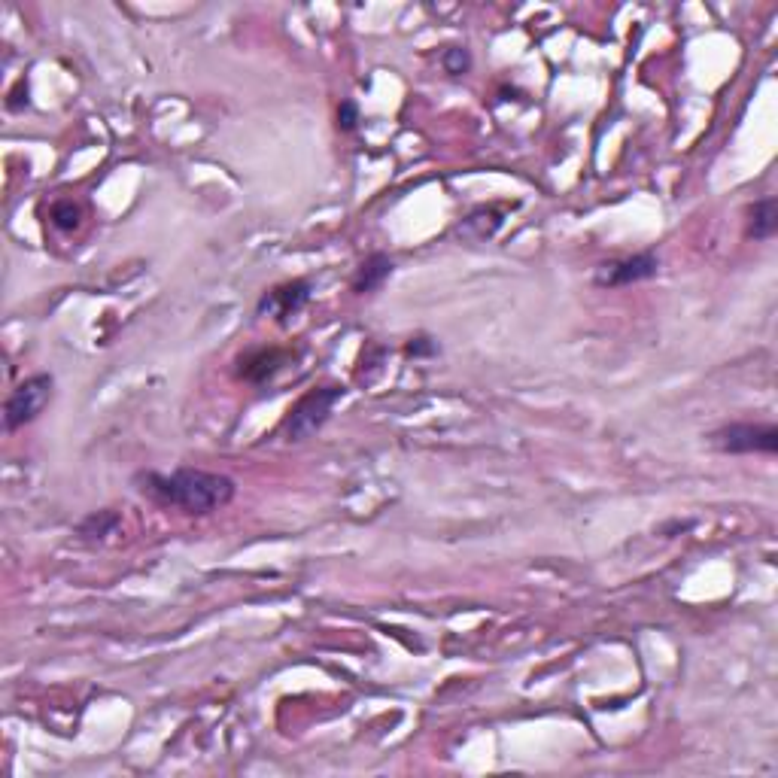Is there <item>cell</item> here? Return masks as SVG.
Here are the masks:
<instances>
[{
	"instance_id": "6da1fadb",
	"label": "cell",
	"mask_w": 778,
	"mask_h": 778,
	"mask_svg": "<svg viewBox=\"0 0 778 778\" xmlns=\"http://www.w3.org/2000/svg\"><path fill=\"white\" fill-rule=\"evenodd\" d=\"M134 487L140 496H146L149 502L162 505V508H177L183 514H213L219 508H225L238 493V484L228 475L219 472H204V469H174L171 475L165 472H137L134 475Z\"/></svg>"
},
{
	"instance_id": "7a4b0ae2",
	"label": "cell",
	"mask_w": 778,
	"mask_h": 778,
	"mask_svg": "<svg viewBox=\"0 0 778 778\" xmlns=\"http://www.w3.org/2000/svg\"><path fill=\"white\" fill-rule=\"evenodd\" d=\"M344 396H347V389L338 386V383L317 386V389H310V393H304V396L289 408V414H286V420H283V435H286V441H307L310 435H317V432L329 423L335 405L344 402Z\"/></svg>"
},
{
	"instance_id": "3957f363",
	"label": "cell",
	"mask_w": 778,
	"mask_h": 778,
	"mask_svg": "<svg viewBox=\"0 0 778 778\" xmlns=\"http://www.w3.org/2000/svg\"><path fill=\"white\" fill-rule=\"evenodd\" d=\"M52 393H55V377L49 371H37L22 383H16L4 402V429L13 435L22 426L34 423L52 402Z\"/></svg>"
},
{
	"instance_id": "277c9868",
	"label": "cell",
	"mask_w": 778,
	"mask_h": 778,
	"mask_svg": "<svg viewBox=\"0 0 778 778\" xmlns=\"http://www.w3.org/2000/svg\"><path fill=\"white\" fill-rule=\"evenodd\" d=\"M718 453L745 456V453H766L778 450V429L772 423H727L709 435Z\"/></svg>"
},
{
	"instance_id": "5b68a950",
	"label": "cell",
	"mask_w": 778,
	"mask_h": 778,
	"mask_svg": "<svg viewBox=\"0 0 778 778\" xmlns=\"http://www.w3.org/2000/svg\"><path fill=\"white\" fill-rule=\"evenodd\" d=\"M657 274H660V256L654 250H642L636 256H624V259L599 265L593 283L599 289H624V286H633V283L654 280Z\"/></svg>"
},
{
	"instance_id": "8992f818",
	"label": "cell",
	"mask_w": 778,
	"mask_h": 778,
	"mask_svg": "<svg viewBox=\"0 0 778 778\" xmlns=\"http://www.w3.org/2000/svg\"><path fill=\"white\" fill-rule=\"evenodd\" d=\"M310 292H314V286H310V280L298 277V280H289V283H280L274 289H268L259 304H256V314L259 317H274L280 326H286L298 310L310 301Z\"/></svg>"
},
{
	"instance_id": "52a82bcc",
	"label": "cell",
	"mask_w": 778,
	"mask_h": 778,
	"mask_svg": "<svg viewBox=\"0 0 778 778\" xmlns=\"http://www.w3.org/2000/svg\"><path fill=\"white\" fill-rule=\"evenodd\" d=\"M292 359L289 350L280 347H256L238 356V377L247 383H268L280 368H286Z\"/></svg>"
},
{
	"instance_id": "ba28073f",
	"label": "cell",
	"mask_w": 778,
	"mask_h": 778,
	"mask_svg": "<svg viewBox=\"0 0 778 778\" xmlns=\"http://www.w3.org/2000/svg\"><path fill=\"white\" fill-rule=\"evenodd\" d=\"M393 271H396V262L389 259L386 253H371L359 268H356V274H353V280H350V286H353V292L356 295H368V292H377L389 277H393Z\"/></svg>"
},
{
	"instance_id": "9c48e42d",
	"label": "cell",
	"mask_w": 778,
	"mask_h": 778,
	"mask_svg": "<svg viewBox=\"0 0 778 778\" xmlns=\"http://www.w3.org/2000/svg\"><path fill=\"white\" fill-rule=\"evenodd\" d=\"M778 231V201L772 195L757 198L748 207V219H745V238L751 241H772Z\"/></svg>"
},
{
	"instance_id": "30bf717a",
	"label": "cell",
	"mask_w": 778,
	"mask_h": 778,
	"mask_svg": "<svg viewBox=\"0 0 778 778\" xmlns=\"http://www.w3.org/2000/svg\"><path fill=\"white\" fill-rule=\"evenodd\" d=\"M119 526H122V514H119V511H113V508L92 511V514H86L80 523H76V538L95 544V541L110 538Z\"/></svg>"
},
{
	"instance_id": "8fae6325",
	"label": "cell",
	"mask_w": 778,
	"mask_h": 778,
	"mask_svg": "<svg viewBox=\"0 0 778 778\" xmlns=\"http://www.w3.org/2000/svg\"><path fill=\"white\" fill-rule=\"evenodd\" d=\"M49 219H52V225L58 231H73L76 225H80V219H83V207L76 201H70V198H61V201H55L49 207Z\"/></svg>"
},
{
	"instance_id": "7c38bea8",
	"label": "cell",
	"mask_w": 778,
	"mask_h": 778,
	"mask_svg": "<svg viewBox=\"0 0 778 778\" xmlns=\"http://www.w3.org/2000/svg\"><path fill=\"white\" fill-rule=\"evenodd\" d=\"M441 67H444V73H450V76H465L472 70V52L465 49V46H447L444 52H441Z\"/></svg>"
},
{
	"instance_id": "4fadbf2b",
	"label": "cell",
	"mask_w": 778,
	"mask_h": 778,
	"mask_svg": "<svg viewBox=\"0 0 778 778\" xmlns=\"http://www.w3.org/2000/svg\"><path fill=\"white\" fill-rule=\"evenodd\" d=\"M441 353V344L432 338V335H414L408 344H405V356L408 359H432Z\"/></svg>"
},
{
	"instance_id": "5bb4252c",
	"label": "cell",
	"mask_w": 778,
	"mask_h": 778,
	"mask_svg": "<svg viewBox=\"0 0 778 778\" xmlns=\"http://www.w3.org/2000/svg\"><path fill=\"white\" fill-rule=\"evenodd\" d=\"M359 128V104L356 101H341V107H338V131H344V134H353Z\"/></svg>"
},
{
	"instance_id": "9a60e30c",
	"label": "cell",
	"mask_w": 778,
	"mask_h": 778,
	"mask_svg": "<svg viewBox=\"0 0 778 778\" xmlns=\"http://www.w3.org/2000/svg\"><path fill=\"white\" fill-rule=\"evenodd\" d=\"M383 359H386V347H380V344H368L365 353H362V368H359V374H362L365 368L380 371V368H383Z\"/></svg>"
},
{
	"instance_id": "2e32d148",
	"label": "cell",
	"mask_w": 778,
	"mask_h": 778,
	"mask_svg": "<svg viewBox=\"0 0 778 778\" xmlns=\"http://www.w3.org/2000/svg\"><path fill=\"white\" fill-rule=\"evenodd\" d=\"M693 526V520H669V523H663L657 532L663 535V538H675V535H681V532H687Z\"/></svg>"
},
{
	"instance_id": "e0dca14e",
	"label": "cell",
	"mask_w": 778,
	"mask_h": 778,
	"mask_svg": "<svg viewBox=\"0 0 778 778\" xmlns=\"http://www.w3.org/2000/svg\"><path fill=\"white\" fill-rule=\"evenodd\" d=\"M22 89H25V83H19L13 92H10V101H7V110H13V113H19L22 107H28V101H22Z\"/></svg>"
}]
</instances>
